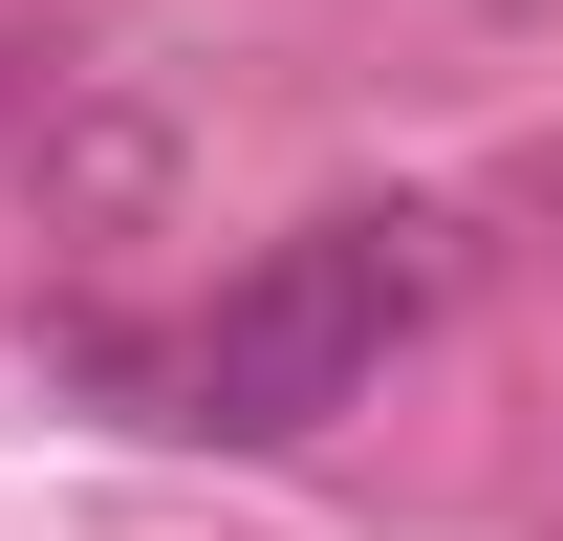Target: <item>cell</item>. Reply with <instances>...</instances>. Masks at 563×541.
I'll use <instances>...</instances> for the list:
<instances>
[{"mask_svg": "<svg viewBox=\"0 0 563 541\" xmlns=\"http://www.w3.org/2000/svg\"><path fill=\"white\" fill-rule=\"evenodd\" d=\"M433 281H455V217H303V239L239 261V281H217V325L174 346V433H239V455L325 433V411L433 325Z\"/></svg>", "mask_w": 563, "mask_h": 541, "instance_id": "1", "label": "cell"}]
</instances>
